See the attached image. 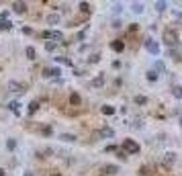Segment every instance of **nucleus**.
Listing matches in <instances>:
<instances>
[{"mask_svg": "<svg viewBox=\"0 0 182 176\" xmlns=\"http://www.w3.org/2000/svg\"><path fill=\"white\" fill-rule=\"evenodd\" d=\"M55 47H57V43H53V41H47V43H45V49H47V51H53Z\"/></svg>", "mask_w": 182, "mask_h": 176, "instance_id": "nucleus-23", "label": "nucleus"}, {"mask_svg": "<svg viewBox=\"0 0 182 176\" xmlns=\"http://www.w3.org/2000/svg\"><path fill=\"white\" fill-rule=\"evenodd\" d=\"M12 10H15L16 15H25L27 12V4L25 2H15V4H12Z\"/></svg>", "mask_w": 182, "mask_h": 176, "instance_id": "nucleus-4", "label": "nucleus"}, {"mask_svg": "<svg viewBox=\"0 0 182 176\" xmlns=\"http://www.w3.org/2000/svg\"><path fill=\"white\" fill-rule=\"evenodd\" d=\"M102 170L107 172V174H117V172H119V168H117V166H113V164H107V166H104Z\"/></svg>", "mask_w": 182, "mask_h": 176, "instance_id": "nucleus-14", "label": "nucleus"}, {"mask_svg": "<svg viewBox=\"0 0 182 176\" xmlns=\"http://www.w3.org/2000/svg\"><path fill=\"white\" fill-rule=\"evenodd\" d=\"M61 39H64L61 31H49V41H61Z\"/></svg>", "mask_w": 182, "mask_h": 176, "instance_id": "nucleus-8", "label": "nucleus"}, {"mask_svg": "<svg viewBox=\"0 0 182 176\" xmlns=\"http://www.w3.org/2000/svg\"><path fill=\"white\" fill-rule=\"evenodd\" d=\"M23 33H25V35H31V33H33V29H31V27H25V29H23Z\"/></svg>", "mask_w": 182, "mask_h": 176, "instance_id": "nucleus-31", "label": "nucleus"}, {"mask_svg": "<svg viewBox=\"0 0 182 176\" xmlns=\"http://www.w3.org/2000/svg\"><path fill=\"white\" fill-rule=\"evenodd\" d=\"M100 113H102V115H107V117H113L115 113H117V109L111 107V104H104V107H100Z\"/></svg>", "mask_w": 182, "mask_h": 176, "instance_id": "nucleus-5", "label": "nucleus"}, {"mask_svg": "<svg viewBox=\"0 0 182 176\" xmlns=\"http://www.w3.org/2000/svg\"><path fill=\"white\" fill-rule=\"evenodd\" d=\"M145 49H148L152 55H160V45H157L152 37H149V39H145Z\"/></svg>", "mask_w": 182, "mask_h": 176, "instance_id": "nucleus-3", "label": "nucleus"}, {"mask_svg": "<svg viewBox=\"0 0 182 176\" xmlns=\"http://www.w3.org/2000/svg\"><path fill=\"white\" fill-rule=\"evenodd\" d=\"M59 139H61V141L72 143V141H76V135H72V133H61V135H59Z\"/></svg>", "mask_w": 182, "mask_h": 176, "instance_id": "nucleus-12", "label": "nucleus"}, {"mask_svg": "<svg viewBox=\"0 0 182 176\" xmlns=\"http://www.w3.org/2000/svg\"><path fill=\"white\" fill-rule=\"evenodd\" d=\"M98 59H100V55H98V53H92V55H90V64H96Z\"/></svg>", "mask_w": 182, "mask_h": 176, "instance_id": "nucleus-26", "label": "nucleus"}, {"mask_svg": "<svg viewBox=\"0 0 182 176\" xmlns=\"http://www.w3.org/2000/svg\"><path fill=\"white\" fill-rule=\"evenodd\" d=\"M59 21H61V16H59L57 12H51V15H47V25H57Z\"/></svg>", "mask_w": 182, "mask_h": 176, "instance_id": "nucleus-6", "label": "nucleus"}, {"mask_svg": "<svg viewBox=\"0 0 182 176\" xmlns=\"http://www.w3.org/2000/svg\"><path fill=\"white\" fill-rule=\"evenodd\" d=\"M156 8L157 10H164V8H168V4H166V2H156Z\"/></svg>", "mask_w": 182, "mask_h": 176, "instance_id": "nucleus-28", "label": "nucleus"}, {"mask_svg": "<svg viewBox=\"0 0 182 176\" xmlns=\"http://www.w3.org/2000/svg\"><path fill=\"white\" fill-rule=\"evenodd\" d=\"M20 88H23V86H20L19 82H15V80H10V82H8V90H10V92H19Z\"/></svg>", "mask_w": 182, "mask_h": 176, "instance_id": "nucleus-13", "label": "nucleus"}, {"mask_svg": "<svg viewBox=\"0 0 182 176\" xmlns=\"http://www.w3.org/2000/svg\"><path fill=\"white\" fill-rule=\"evenodd\" d=\"M133 103H135V104H139V107H145V104H148L149 100H148L145 96H141V94H137V96L133 98Z\"/></svg>", "mask_w": 182, "mask_h": 176, "instance_id": "nucleus-9", "label": "nucleus"}, {"mask_svg": "<svg viewBox=\"0 0 182 176\" xmlns=\"http://www.w3.org/2000/svg\"><path fill=\"white\" fill-rule=\"evenodd\" d=\"M43 76H45V78H51V72H49V68H45V70H43Z\"/></svg>", "mask_w": 182, "mask_h": 176, "instance_id": "nucleus-30", "label": "nucleus"}, {"mask_svg": "<svg viewBox=\"0 0 182 176\" xmlns=\"http://www.w3.org/2000/svg\"><path fill=\"white\" fill-rule=\"evenodd\" d=\"M70 103L74 104V107H80V104H82V98H80L76 92H72V94H70Z\"/></svg>", "mask_w": 182, "mask_h": 176, "instance_id": "nucleus-10", "label": "nucleus"}, {"mask_svg": "<svg viewBox=\"0 0 182 176\" xmlns=\"http://www.w3.org/2000/svg\"><path fill=\"white\" fill-rule=\"evenodd\" d=\"M0 176H6V174H4V170H2V168H0Z\"/></svg>", "mask_w": 182, "mask_h": 176, "instance_id": "nucleus-32", "label": "nucleus"}, {"mask_svg": "<svg viewBox=\"0 0 182 176\" xmlns=\"http://www.w3.org/2000/svg\"><path fill=\"white\" fill-rule=\"evenodd\" d=\"M180 125H182V119H180Z\"/></svg>", "mask_w": 182, "mask_h": 176, "instance_id": "nucleus-34", "label": "nucleus"}, {"mask_svg": "<svg viewBox=\"0 0 182 176\" xmlns=\"http://www.w3.org/2000/svg\"><path fill=\"white\" fill-rule=\"evenodd\" d=\"M49 72H51V76H59L61 70H59V68H49Z\"/></svg>", "mask_w": 182, "mask_h": 176, "instance_id": "nucleus-29", "label": "nucleus"}, {"mask_svg": "<svg viewBox=\"0 0 182 176\" xmlns=\"http://www.w3.org/2000/svg\"><path fill=\"white\" fill-rule=\"evenodd\" d=\"M0 29H12V23L10 21H0Z\"/></svg>", "mask_w": 182, "mask_h": 176, "instance_id": "nucleus-21", "label": "nucleus"}, {"mask_svg": "<svg viewBox=\"0 0 182 176\" xmlns=\"http://www.w3.org/2000/svg\"><path fill=\"white\" fill-rule=\"evenodd\" d=\"M139 150H141V147H139V143L137 141H133V139H125L123 141V152L127 154H139Z\"/></svg>", "mask_w": 182, "mask_h": 176, "instance_id": "nucleus-2", "label": "nucleus"}, {"mask_svg": "<svg viewBox=\"0 0 182 176\" xmlns=\"http://www.w3.org/2000/svg\"><path fill=\"white\" fill-rule=\"evenodd\" d=\"M164 43L166 45H170V47H176L178 45V41H180V37H178V33L174 29H164Z\"/></svg>", "mask_w": 182, "mask_h": 176, "instance_id": "nucleus-1", "label": "nucleus"}, {"mask_svg": "<svg viewBox=\"0 0 182 176\" xmlns=\"http://www.w3.org/2000/svg\"><path fill=\"white\" fill-rule=\"evenodd\" d=\"M25 176H33V172H25Z\"/></svg>", "mask_w": 182, "mask_h": 176, "instance_id": "nucleus-33", "label": "nucleus"}, {"mask_svg": "<svg viewBox=\"0 0 182 176\" xmlns=\"http://www.w3.org/2000/svg\"><path fill=\"white\" fill-rule=\"evenodd\" d=\"M145 78H148L149 82H156V80H157V72H156V70H149V72L145 74Z\"/></svg>", "mask_w": 182, "mask_h": 176, "instance_id": "nucleus-15", "label": "nucleus"}, {"mask_svg": "<svg viewBox=\"0 0 182 176\" xmlns=\"http://www.w3.org/2000/svg\"><path fill=\"white\" fill-rule=\"evenodd\" d=\"M172 94H174L176 98H182V86H174V88H172Z\"/></svg>", "mask_w": 182, "mask_h": 176, "instance_id": "nucleus-19", "label": "nucleus"}, {"mask_svg": "<svg viewBox=\"0 0 182 176\" xmlns=\"http://www.w3.org/2000/svg\"><path fill=\"white\" fill-rule=\"evenodd\" d=\"M41 133H43L45 137H49L51 133H53V129H51V127H47V125H45V127H41Z\"/></svg>", "mask_w": 182, "mask_h": 176, "instance_id": "nucleus-20", "label": "nucleus"}, {"mask_svg": "<svg viewBox=\"0 0 182 176\" xmlns=\"http://www.w3.org/2000/svg\"><path fill=\"white\" fill-rule=\"evenodd\" d=\"M111 49H113V51H123L125 49V43L121 39H117V41H113V43H111Z\"/></svg>", "mask_w": 182, "mask_h": 176, "instance_id": "nucleus-7", "label": "nucleus"}, {"mask_svg": "<svg viewBox=\"0 0 182 176\" xmlns=\"http://www.w3.org/2000/svg\"><path fill=\"white\" fill-rule=\"evenodd\" d=\"M133 10H135L137 15H139V12H143V4H141V2H135V4H133Z\"/></svg>", "mask_w": 182, "mask_h": 176, "instance_id": "nucleus-24", "label": "nucleus"}, {"mask_svg": "<svg viewBox=\"0 0 182 176\" xmlns=\"http://www.w3.org/2000/svg\"><path fill=\"white\" fill-rule=\"evenodd\" d=\"M25 53H27V58H29V59H37V51H35L33 45H29V47L25 49Z\"/></svg>", "mask_w": 182, "mask_h": 176, "instance_id": "nucleus-11", "label": "nucleus"}, {"mask_svg": "<svg viewBox=\"0 0 182 176\" xmlns=\"http://www.w3.org/2000/svg\"><path fill=\"white\" fill-rule=\"evenodd\" d=\"M37 109H39V103H37V100H31V103H29V115L37 113Z\"/></svg>", "mask_w": 182, "mask_h": 176, "instance_id": "nucleus-16", "label": "nucleus"}, {"mask_svg": "<svg viewBox=\"0 0 182 176\" xmlns=\"http://www.w3.org/2000/svg\"><path fill=\"white\" fill-rule=\"evenodd\" d=\"M6 147H8L10 152H12V150H15V147H16V141H15V139H12V137H10L8 141H6Z\"/></svg>", "mask_w": 182, "mask_h": 176, "instance_id": "nucleus-22", "label": "nucleus"}, {"mask_svg": "<svg viewBox=\"0 0 182 176\" xmlns=\"http://www.w3.org/2000/svg\"><path fill=\"white\" fill-rule=\"evenodd\" d=\"M115 135V131H113V129H107V127H104V129H100V137H113Z\"/></svg>", "mask_w": 182, "mask_h": 176, "instance_id": "nucleus-17", "label": "nucleus"}, {"mask_svg": "<svg viewBox=\"0 0 182 176\" xmlns=\"http://www.w3.org/2000/svg\"><path fill=\"white\" fill-rule=\"evenodd\" d=\"M8 107H10V111L15 113V115H19V113H20V104L19 103H10Z\"/></svg>", "mask_w": 182, "mask_h": 176, "instance_id": "nucleus-18", "label": "nucleus"}, {"mask_svg": "<svg viewBox=\"0 0 182 176\" xmlns=\"http://www.w3.org/2000/svg\"><path fill=\"white\" fill-rule=\"evenodd\" d=\"M102 82H104V78H102V76H98V78L92 80V86H102Z\"/></svg>", "mask_w": 182, "mask_h": 176, "instance_id": "nucleus-25", "label": "nucleus"}, {"mask_svg": "<svg viewBox=\"0 0 182 176\" xmlns=\"http://www.w3.org/2000/svg\"><path fill=\"white\" fill-rule=\"evenodd\" d=\"M115 152H117V156L121 158V160H127V154H125L123 150H115Z\"/></svg>", "mask_w": 182, "mask_h": 176, "instance_id": "nucleus-27", "label": "nucleus"}]
</instances>
